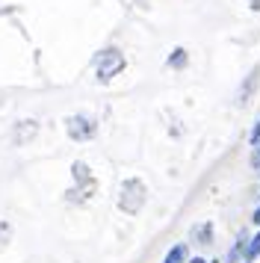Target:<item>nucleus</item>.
<instances>
[{
    "label": "nucleus",
    "mask_w": 260,
    "mask_h": 263,
    "mask_svg": "<svg viewBox=\"0 0 260 263\" xmlns=\"http://www.w3.org/2000/svg\"><path fill=\"white\" fill-rule=\"evenodd\" d=\"M189 263H210V260H204V257H192Z\"/></svg>",
    "instance_id": "nucleus-12"
},
{
    "label": "nucleus",
    "mask_w": 260,
    "mask_h": 263,
    "mask_svg": "<svg viewBox=\"0 0 260 263\" xmlns=\"http://www.w3.org/2000/svg\"><path fill=\"white\" fill-rule=\"evenodd\" d=\"M169 65H172V68H180V65H187V50H183V48H177L175 53L169 57Z\"/></svg>",
    "instance_id": "nucleus-8"
},
{
    "label": "nucleus",
    "mask_w": 260,
    "mask_h": 263,
    "mask_svg": "<svg viewBox=\"0 0 260 263\" xmlns=\"http://www.w3.org/2000/svg\"><path fill=\"white\" fill-rule=\"evenodd\" d=\"M148 201V190H145V183L139 178H130L121 183V192H118V207L124 210L127 216H136L145 207Z\"/></svg>",
    "instance_id": "nucleus-1"
},
{
    "label": "nucleus",
    "mask_w": 260,
    "mask_h": 263,
    "mask_svg": "<svg viewBox=\"0 0 260 263\" xmlns=\"http://www.w3.org/2000/svg\"><path fill=\"white\" fill-rule=\"evenodd\" d=\"M251 222H254V225L260 228V204H257V207H254V216H251Z\"/></svg>",
    "instance_id": "nucleus-11"
},
{
    "label": "nucleus",
    "mask_w": 260,
    "mask_h": 263,
    "mask_svg": "<svg viewBox=\"0 0 260 263\" xmlns=\"http://www.w3.org/2000/svg\"><path fill=\"white\" fill-rule=\"evenodd\" d=\"M246 249H248V234H239L234 239V246L228 249V263H239L246 257Z\"/></svg>",
    "instance_id": "nucleus-5"
},
{
    "label": "nucleus",
    "mask_w": 260,
    "mask_h": 263,
    "mask_svg": "<svg viewBox=\"0 0 260 263\" xmlns=\"http://www.w3.org/2000/svg\"><path fill=\"white\" fill-rule=\"evenodd\" d=\"M251 166H254V172L260 175V145H254V157H251Z\"/></svg>",
    "instance_id": "nucleus-9"
},
{
    "label": "nucleus",
    "mask_w": 260,
    "mask_h": 263,
    "mask_svg": "<svg viewBox=\"0 0 260 263\" xmlns=\"http://www.w3.org/2000/svg\"><path fill=\"white\" fill-rule=\"evenodd\" d=\"M251 145H260V121L254 124V130H251Z\"/></svg>",
    "instance_id": "nucleus-10"
},
{
    "label": "nucleus",
    "mask_w": 260,
    "mask_h": 263,
    "mask_svg": "<svg viewBox=\"0 0 260 263\" xmlns=\"http://www.w3.org/2000/svg\"><path fill=\"white\" fill-rule=\"evenodd\" d=\"M121 68H124V53L118 48H106L95 57V71H98L101 83H109L116 74H121Z\"/></svg>",
    "instance_id": "nucleus-2"
},
{
    "label": "nucleus",
    "mask_w": 260,
    "mask_h": 263,
    "mask_svg": "<svg viewBox=\"0 0 260 263\" xmlns=\"http://www.w3.org/2000/svg\"><path fill=\"white\" fill-rule=\"evenodd\" d=\"M210 263H219V260H210Z\"/></svg>",
    "instance_id": "nucleus-14"
},
{
    "label": "nucleus",
    "mask_w": 260,
    "mask_h": 263,
    "mask_svg": "<svg viewBox=\"0 0 260 263\" xmlns=\"http://www.w3.org/2000/svg\"><path fill=\"white\" fill-rule=\"evenodd\" d=\"M189 242H192V246H210L213 242V222H198V225H192Z\"/></svg>",
    "instance_id": "nucleus-4"
},
{
    "label": "nucleus",
    "mask_w": 260,
    "mask_h": 263,
    "mask_svg": "<svg viewBox=\"0 0 260 263\" xmlns=\"http://www.w3.org/2000/svg\"><path fill=\"white\" fill-rule=\"evenodd\" d=\"M260 257V228L254 237H248V249H246V257H243V263H254Z\"/></svg>",
    "instance_id": "nucleus-7"
},
{
    "label": "nucleus",
    "mask_w": 260,
    "mask_h": 263,
    "mask_svg": "<svg viewBox=\"0 0 260 263\" xmlns=\"http://www.w3.org/2000/svg\"><path fill=\"white\" fill-rule=\"evenodd\" d=\"M163 263H189V246H187V242H177V246H172V249L165 251Z\"/></svg>",
    "instance_id": "nucleus-6"
},
{
    "label": "nucleus",
    "mask_w": 260,
    "mask_h": 263,
    "mask_svg": "<svg viewBox=\"0 0 260 263\" xmlns=\"http://www.w3.org/2000/svg\"><path fill=\"white\" fill-rule=\"evenodd\" d=\"M248 3H251V6H254V9H260V0H248Z\"/></svg>",
    "instance_id": "nucleus-13"
},
{
    "label": "nucleus",
    "mask_w": 260,
    "mask_h": 263,
    "mask_svg": "<svg viewBox=\"0 0 260 263\" xmlns=\"http://www.w3.org/2000/svg\"><path fill=\"white\" fill-rule=\"evenodd\" d=\"M65 130H68L71 139H77V142H86V139H92L95 130H98V124H95L89 116H71L65 121Z\"/></svg>",
    "instance_id": "nucleus-3"
}]
</instances>
